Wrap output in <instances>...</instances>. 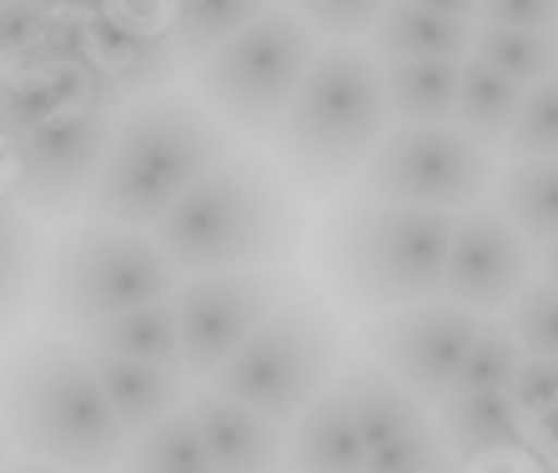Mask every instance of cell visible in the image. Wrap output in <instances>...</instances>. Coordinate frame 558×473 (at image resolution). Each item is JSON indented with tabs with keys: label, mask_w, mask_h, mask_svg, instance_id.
I'll return each mask as SVG.
<instances>
[{
	"label": "cell",
	"mask_w": 558,
	"mask_h": 473,
	"mask_svg": "<svg viewBox=\"0 0 558 473\" xmlns=\"http://www.w3.org/2000/svg\"><path fill=\"white\" fill-rule=\"evenodd\" d=\"M292 292H298V282L287 277V267L186 277L182 292L171 298V303H177V317H182L186 373L211 383Z\"/></svg>",
	"instance_id": "7c38bea8"
},
{
	"label": "cell",
	"mask_w": 558,
	"mask_h": 473,
	"mask_svg": "<svg viewBox=\"0 0 558 473\" xmlns=\"http://www.w3.org/2000/svg\"><path fill=\"white\" fill-rule=\"evenodd\" d=\"M317 51H323V36L282 0L257 26L217 46L207 61H196L186 81H192V96L227 132L267 142L287 117V106L298 101Z\"/></svg>",
	"instance_id": "52a82bcc"
},
{
	"label": "cell",
	"mask_w": 558,
	"mask_h": 473,
	"mask_svg": "<svg viewBox=\"0 0 558 473\" xmlns=\"http://www.w3.org/2000/svg\"><path fill=\"white\" fill-rule=\"evenodd\" d=\"M523 363H529V353H523L519 338L508 332V323H483L453 393H513Z\"/></svg>",
	"instance_id": "4dcf8cb0"
},
{
	"label": "cell",
	"mask_w": 558,
	"mask_h": 473,
	"mask_svg": "<svg viewBox=\"0 0 558 473\" xmlns=\"http://www.w3.org/2000/svg\"><path fill=\"white\" fill-rule=\"evenodd\" d=\"M287 473H367V438L348 403V388L332 383L287 434Z\"/></svg>",
	"instance_id": "d6986e66"
},
{
	"label": "cell",
	"mask_w": 558,
	"mask_h": 473,
	"mask_svg": "<svg viewBox=\"0 0 558 473\" xmlns=\"http://www.w3.org/2000/svg\"><path fill=\"white\" fill-rule=\"evenodd\" d=\"M186 419L207 444L217 473H282L287 469V434L282 423L252 413L247 403L217 393V388H196L186 403Z\"/></svg>",
	"instance_id": "2e32d148"
},
{
	"label": "cell",
	"mask_w": 558,
	"mask_h": 473,
	"mask_svg": "<svg viewBox=\"0 0 558 473\" xmlns=\"http://www.w3.org/2000/svg\"><path fill=\"white\" fill-rule=\"evenodd\" d=\"M504 323L529 357H558V282L533 277L529 288L513 298Z\"/></svg>",
	"instance_id": "1f68e13d"
},
{
	"label": "cell",
	"mask_w": 558,
	"mask_h": 473,
	"mask_svg": "<svg viewBox=\"0 0 558 473\" xmlns=\"http://www.w3.org/2000/svg\"><path fill=\"white\" fill-rule=\"evenodd\" d=\"M236 151V132H227L182 86L131 101L121 106L111 151L81 217L126 232H156L161 217Z\"/></svg>",
	"instance_id": "6da1fadb"
},
{
	"label": "cell",
	"mask_w": 558,
	"mask_h": 473,
	"mask_svg": "<svg viewBox=\"0 0 558 473\" xmlns=\"http://www.w3.org/2000/svg\"><path fill=\"white\" fill-rule=\"evenodd\" d=\"M5 473H71V469H56V463H40V459H21V463H11Z\"/></svg>",
	"instance_id": "60d3db41"
},
{
	"label": "cell",
	"mask_w": 558,
	"mask_h": 473,
	"mask_svg": "<svg viewBox=\"0 0 558 473\" xmlns=\"http://www.w3.org/2000/svg\"><path fill=\"white\" fill-rule=\"evenodd\" d=\"M86 348H106V353L136 357V363H151V368H177L186 373V348H182V317L177 303H151L136 307V313H121L101 328L81 332ZM192 378V373H186Z\"/></svg>",
	"instance_id": "cb8c5ba5"
},
{
	"label": "cell",
	"mask_w": 558,
	"mask_h": 473,
	"mask_svg": "<svg viewBox=\"0 0 558 473\" xmlns=\"http://www.w3.org/2000/svg\"><path fill=\"white\" fill-rule=\"evenodd\" d=\"M453 469V448L442 438L438 423H423L413 434L392 438L388 448L367 453V473H448Z\"/></svg>",
	"instance_id": "e575fe53"
},
{
	"label": "cell",
	"mask_w": 558,
	"mask_h": 473,
	"mask_svg": "<svg viewBox=\"0 0 558 473\" xmlns=\"http://www.w3.org/2000/svg\"><path fill=\"white\" fill-rule=\"evenodd\" d=\"M338 383L348 388V403H352V413H357L367 453H377V448H388L392 438H403L428 423V403H417L403 383L392 378V373H383L377 363H348Z\"/></svg>",
	"instance_id": "603a6c76"
},
{
	"label": "cell",
	"mask_w": 558,
	"mask_h": 473,
	"mask_svg": "<svg viewBox=\"0 0 558 473\" xmlns=\"http://www.w3.org/2000/svg\"><path fill=\"white\" fill-rule=\"evenodd\" d=\"M92 61L81 15H40L31 0H0V81Z\"/></svg>",
	"instance_id": "e0dca14e"
},
{
	"label": "cell",
	"mask_w": 558,
	"mask_h": 473,
	"mask_svg": "<svg viewBox=\"0 0 558 473\" xmlns=\"http://www.w3.org/2000/svg\"><path fill=\"white\" fill-rule=\"evenodd\" d=\"M468 61H383V96L392 126H438L458 117Z\"/></svg>",
	"instance_id": "7402d4cb"
},
{
	"label": "cell",
	"mask_w": 558,
	"mask_h": 473,
	"mask_svg": "<svg viewBox=\"0 0 558 473\" xmlns=\"http://www.w3.org/2000/svg\"><path fill=\"white\" fill-rule=\"evenodd\" d=\"M323 40H367L392 0H287Z\"/></svg>",
	"instance_id": "836d02e7"
},
{
	"label": "cell",
	"mask_w": 558,
	"mask_h": 473,
	"mask_svg": "<svg viewBox=\"0 0 558 473\" xmlns=\"http://www.w3.org/2000/svg\"><path fill=\"white\" fill-rule=\"evenodd\" d=\"M538 277H548V282H558V237H554V242H544V247H538Z\"/></svg>",
	"instance_id": "ab89813d"
},
{
	"label": "cell",
	"mask_w": 558,
	"mask_h": 473,
	"mask_svg": "<svg viewBox=\"0 0 558 473\" xmlns=\"http://www.w3.org/2000/svg\"><path fill=\"white\" fill-rule=\"evenodd\" d=\"M86 353H92V368H96V378H101L111 408H117L126 438L151 434L156 423H167L171 413H182L196 393L192 378L177 368H151V363L106 353V348H86Z\"/></svg>",
	"instance_id": "ac0fdd59"
},
{
	"label": "cell",
	"mask_w": 558,
	"mask_h": 473,
	"mask_svg": "<svg viewBox=\"0 0 558 473\" xmlns=\"http://www.w3.org/2000/svg\"><path fill=\"white\" fill-rule=\"evenodd\" d=\"M413 5H423L433 15H448V21H468V26L483 21V0H413Z\"/></svg>",
	"instance_id": "f35d334b"
},
{
	"label": "cell",
	"mask_w": 558,
	"mask_h": 473,
	"mask_svg": "<svg viewBox=\"0 0 558 473\" xmlns=\"http://www.w3.org/2000/svg\"><path fill=\"white\" fill-rule=\"evenodd\" d=\"M494 186V151L473 142L458 121H438V126H392L363 167L352 197L403 202V207L428 211H468Z\"/></svg>",
	"instance_id": "9c48e42d"
},
{
	"label": "cell",
	"mask_w": 558,
	"mask_h": 473,
	"mask_svg": "<svg viewBox=\"0 0 558 473\" xmlns=\"http://www.w3.org/2000/svg\"><path fill=\"white\" fill-rule=\"evenodd\" d=\"M92 61L111 76L121 101L177 92V76L186 66V51L171 31V0H111L101 15L86 21Z\"/></svg>",
	"instance_id": "4fadbf2b"
},
{
	"label": "cell",
	"mask_w": 558,
	"mask_h": 473,
	"mask_svg": "<svg viewBox=\"0 0 558 473\" xmlns=\"http://www.w3.org/2000/svg\"><path fill=\"white\" fill-rule=\"evenodd\" d=\"M272 5H282V0H171V31L182 40L186 66L207 61L217 46L257 26Z\"/></svg>",
	"instance_id": "83f0119b"
},
{
	"label": "cell",
	"mask_w": 558,
	"mask_h": 473,
	"mask_svg": "<svg viewBox=\"0 0 558 473\" xmlns=\"http://www.w3.org/2000/svg\"><path fill=\"white\" fill-rule=\"evenodd\" d=\"M523 101H529V86L508 81L504 71L483 66V61H468L453 121L473 142L488 146V151H498V146L508 151V136H513V126H519V117H523Z\"/></svg>",
	"instance_id": "d4e9b609"
},
{
	"label": "cell",
	"mask_w": 558,
	"mask_h": 473,
	"mask_svg": "<svg viewBox=\"0 0 558 473\" xmlns=\"http://www.w3.org/2000/svg\"><path fill=\"white\" fill-rule=\"evenodd\" d=\"M338 353H342L338 313L317 292L298 288L207 388L247 403L252 413L287 428L338 383L332 378L338 373Z\"/></svg>",
	"instance_id": "ba28073f"
},
{
	"label": "cell",
	"mask_w": 558,
	"mask_h": 473,
	"mask_svg": "<svg viewBox=\"0 0 558 473\" xmlns=\"http://www.w3.org/2000/svg\"><path fill=\"white\" fill-rule=\"evenodd\" d=\"M0 419L26 459L71 473H117L131 448L86 342L71 332H36L15 348L0 373Z\"/></svg>",
	"instance_id": "7a4b0ae2"
},
{
	"label": "cell",
	"mask_w": 558,
	"mask_h": 473,
	"mask_svg": "<svg viewBox=\"0 0 558 473\" xmlns=\"http://www.w3.org/2000/svg\"><path fill=\"white\" fill-rule=\"evenodd\" d=\"M186 272L171 263L151 232H126L106 222H71L46 252L40 317L71 338L101 328L121 313L171 303Z\"/></svg>",
	"instance_id": "8992f818"
},
{
	"label": "cell",
	"mask_w": 558,
	"mask_h": 473,
	"mask_svg": "<svg viewBox=\"0 0 558 473\" xmlns=\"http://www.w3.org/2000/svg\"><path fill=\"white\" fill-rule=\"evenodd\" d=\"M458 211L348 197L327 211L317 267L352 313L383 317L442 298Z\"/></svg>",
	"instance_id": "5b68a950"
},
{
	"label": "cell",
	"mask_w": 558,
	"mask_h": 473,
	"mask_svg": "<svg viewBox=\"0 0 558 473\" xmlns=\"http://www.w3.org/2000/svg\"><path fill=\"white\" fill-rule=\"evenodd\" d=\"M151 237L186 277L287 267L302 247L298 186L272 167V157L236 151L202 177Z\"/></svg>",
	"instance_id": "3957f363"
},
{
	"label": "cell",
	"mask_w": 558,
	"mask_h": 473,
	"mask_svg": "<svg viewBox=\"0 0 558 473\" xmlns=\"http://www.w3.org/2000/svg\"><path fill=\"white\" fill-rule=\"evenodd\" d=\"M36 263H40L36 217L0 186V332L26 317L31 288H36Z\"/></svg>",
	"instance_id": "4316f807"
},
{
	"label": "cell",
	"mask_w": 558,
	"mask_h": 473,
	"mask_svg": "<svg viewBox=\"0 0 558 473\" xmlns=\"http://www.w3.org/2000/svg\"><path fill=\"white\" fill-rule=\"evenodd\" d=\"M11 469V463H5V419H0V473Z\"/></svg>",
	"instance_id": "7bdbcfd3"
},
{
	"label": "cell",
	"mask_w": 558,
	"mask_h": 473,
	"mask_svg": "<svg viewBox=\"0 0 558 473\" xmlns=\"http://www.w3.org/2000/svg\"><path fill=\"white\" fill-rule=\"evenodd\" d=\"M554 157H558V71L529 92L519 126L508 136V161H554Z\"/></svg>",
	"instance_id": "d6a6232c"
},
{
	"label": "cell",
	"mask_w": 558,
	"mask_h": 473,
	"mask_svg": "<svg viewBox=\"0 0 558 473\" xmlns=\"http://www.w3.org/2000/svg\"><path fill=\"white\" fill-rule=\"evenodd\" d=\"M508 398H513V408L523 413V423L544 419L548 408H558V357H529Z\"/></svg>",
	"instance_id": "d590c367"
},
{
	"label": "cell",
	"mask_w": 558,
	"mask_h": 473,
	"mask_svg": "<svg viewBox=\"0 0 558 473\" xmlns=\"http://www.w3.org/2000/svg\"><path fill=\"white\" fill-rule=\"evenodd\" d=\"M473 61L504 71L508 81L519 86H538L558 71V31H529V26H478V46H473Z\"/></svg>",
	"instance_id": "f1b7e54d"
},
{
	"label": "cell",
	"mask_w": 558,
	"mask_h": 473,
	"mask_svg": "<svg viewBox=\"0 0 558 473\" xmlns=\"http://www.w3.org/2000/svg\"><path fill=\"white\" fill-rule=\"evenodd\" d=\"M96 106H126L96 61H76V66H51L21 81H0V146L36 136L46 126Z\"/></svg>",
	"instance_id": "9a60e30c"
},
{
	"label": "cell",
	"mask_w": 558,
	"mask_h": 473,
	"mask_svg": "<svg viewBox=\"0 0 558 473\" xmlns=\"http://www.w3.org/2000/svg\"><path fill=\"white\" fill-rule=\"evenodd\" d=\"M533 277H538V252L504 211L488 202L458 211L448 282H442L448 303L473 307V313H508Z\"/></svg>",
	"instance_id": "5bb4252c"
},
{
	"label": "cell",
	"mask_w": 558,
	"mask_h": 473,
	"mask_svg": "<svg viewBox=\"0 0 558 473\" xmlns=\"http://www.w3.org/2000/svg\"><path fill=\"white\" fill-rule=\"evenodd\" d=\"M31 5H36L40 15H71V5H76V0H31Z\"/></svg>",
	"instance_id": "b9f144b4"
},
{
	"label": "cell",
	"mask_w": 558,
	"mask_h": 473,
	"mask_svg": "<svg viewBox=\"0 0 558 473\" xmlns=\"http://www.w3.org/2000/svg\"><path fill=\"white\" fill-rule=\"evenodd\" d=\"M488 26H529V31H558V0H483Z\"/></svg>",
	"instance_id": "8d00e7d4"
},
{
	"label": "cell",
	"mask_w": 558,
	"mask_h": 473,
	"mask_svg": "<svg viewBox=\"0 0 558 473\" xmlns=\"http://www.w3.org/2000/svg\"><path fill=\"white\" fill-rule=\"evenodd\" d=\"M392 132L383 61L363 40H323V51L267 136L272 167L307 197H338L357 186L363 167Z\"/></svg>",
	"instance_id": "277c9868"
},
{
	"label": "cell",
	"mask_w": 558,
	"mask_h": 473,
	"mask_svg": "<svg viewBox=\"0 0 558 473\" xmlns=\"http://www.w3.org/2000/svg\"><path fill=\"white\" fill-rule=\"evenodd\" d=\"M478 26L433 15L423 5H413V0H392L388 15L367 36V46H373L377 61H473Z\"/></svg>",
	"instance_id": "ffe728a7"
},
{
	"label": "cell",
	"mask_w": 558,
	"mask_h": 473,
	"mask_svg": "<svg viewBox=\"0 0 558 473\" xmlns=\"http://www.w3.org/2000/svg\"><path fill=\"white\" fill-rule=\"evenodd\" d=\"M438 428L463 463L529 448V423L508 393H448V403L438 408Z\"/></svg>",
	"instance_id": "44dd1931"
},
{
	"label": "cell",
	"mask_w": 558,
	"mask_h": 473,
	"mask_svg": "<svg viewBox=\"0 0 558 473\" xmlns=\"http://www.w3.org/2000/svg\"><path fill=\"white\" fill-rule=\"evenodd\" d=\"M498 211L533 242V252L558 237V157L554 161H508L498 171Z\"/></svg>",
	"instance_id": "484cf974"
},
{
	"label": "cell",
	"mask_w": 558,
	"mask_h": 473,
	"mask_svg": "<svg viewBox=\"0 0 558 473\" xmlns=\"http://www.w3.org/2000/svg\"><path fill=\"white\" fill-rule=\"evenodd\" d=\"M478 332L483 313L458 307L448 298H433V303L373 317L363 328V342L377 368L392 373L417 403L442 408L448 393L458 388V378H463V363L473 353Z\"/></svg>",
	"instance_id": "8fae6325"
},
{
	"label": "cell",
	"mask_w": 558,
	"mask_h": 473,
	"mask_svg": "<svg viewBox=\"0 0 558 473\" xmlns=\"http://www.w3.org/2000/svg\"><path fill=\"white\" fill-rule=\"evenodd\" d=\"M117 473H217V463H211L196 423L186 419V408H182L167 423H156L151 434L131 438Z\"/></svg>",
	"instance_id": "f546056e"
},
{
	"label": "cell",
	"mask_w": 558,
	"mask_h": 473,
	"mask_svg": "<svg viewBox=\"0 0 558 473\" xmlns=\"http://www.w3.org/2000/svg\"><path fill=\"white\" fill-rule=\"evenodd\" d=\"M121 106H96L81 117H65L36 136L5 146V192L40 222H65L86 211L101 161L117 136Z\"/></svg>",
	"instance_id": "30bf717a"
},
{
	"label": "cell",
	"mask_w": 558,
	"mask_h": 473,
	"mask_svg": "<svg viewBox=\"0 0 558 473\" xmlns=\"http://www.w3.org/2000/svg\"><path fill=\"white\" fill-rule=\"evenodd\" d=\"M529 448H538V453L558 469V408H548L544 419L529 423Z\"/></svg>",
	"instance_id": "74e56055"
}]
</instances>
